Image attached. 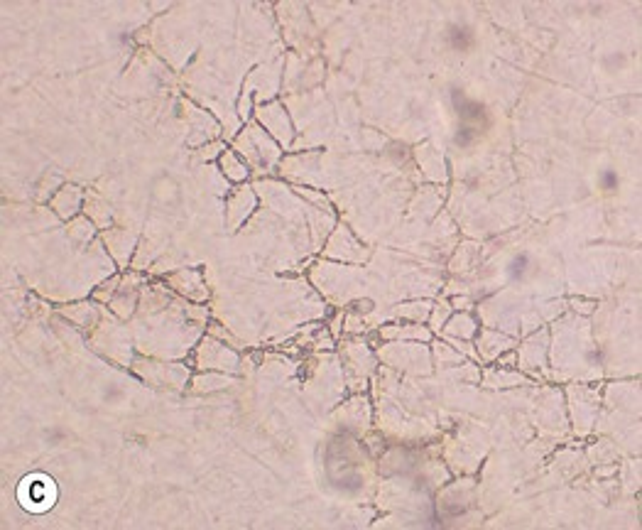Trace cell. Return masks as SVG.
Listing matches in <instances>:
<instances>
[{"label": "cell", "mask_w": 642, "mask_h": 530, "mask_svg": "<svg viewBox=\"0 0 642 530\" xmlns=\"http://www.w3.org/2000/svg\"><path fill=\"white\" fill-rule=\"evenodd\" d=\"M18 501L30 513L50 511L54 501H57V484L47 474H30V477L20 481Z\"/></svg>", "instance_id": "obj_1"}]
</instances>
